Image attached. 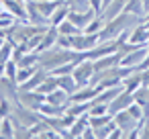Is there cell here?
I'll return each mask as SVG.
<instances>
[{
  "mask_svg": "<svg viewBox=\"0 0 149 139\" xmlns=\"http://www.w3.org/2000/svg\"><path fill=\"white\" fill-rule=\"evenodd\" d=\"M47 27H39V25H31L29 21H15L8 29H6V39L15 41V43H27L31 37H35L37 33H43Z\"/></svg>",
  "mask_w": 149,
  "mask_h": 139,
  "instance_id": "obj_1",
  "label": "cell"
},
{
  "mask_svg": "<svg viewBox=\"0 0 149 139\" xmlns=\"http://www.w3.org/2000/svg\"><path fill=\"white\" fill-rule=\"evenodd\" d=\"M10 119L15 123V129H29L33 127L35 123H39L43 119V115L39 110H33V108H27L25 104L21 102H15L13 106V112H10Z\"/></svg>",
  "mask_w": 149,
  "mask_h": 139,
  "instance_id": "obj_2",
  "label": "cell"
},
{
  "mask_svg": "<svg viewBox=\"0 0 149 139\" xmlns=\"http://www.w3.org/2000/svg\"><path fill=\"white\" fill-rule=\"evenodd\" d=\"M94 61L92 59H82L80 64H76V68H74V72H72V76L76 78V84H78V88H82V86H88L90 82H92V76H94Z\"/></svg>",
  "mask_w": 149,
  "mask_h": 139,
  "instance_id": "obj_3",
  "label": "cell"
},
{
  "mask_svg": "<svg viewBox=\"0 0 149 139\" xmlns=\"http://www.w3.org/2000/svg\"><path fill=\"white\" fill-rule=\"evenodd\" d=\"M19 102L25 104L27 108L39 110L41 104L45 102V94H41L39 90H21L19 88Z\"/></svg>",
  "mask_w": 149,
  "mask_h": 139,
  "instance_id": "obj_4",
  "label": "cell"
},
{
  "mask_svg": "<svg viewBox=\"0 0 149 139\" xmlns=\"http://www.w3.org/2000/svg\"><path fill=\"white\" fill-rule=\"evenodd\" d=\"M116 49H118V41L116 39H112V41H100L98 45H94L92 49L86 51V57L92 59V61H96V59H100V57H104L108 53H114Z\"/></svg>",
  "mask_w": 149,
  "mask_h": 139,
  "instance_id": "obj_5",
  "label": "cell"
},
{
  "mask_svg": "<svg viewBox=\"0 0 149 139\" xmlns=\"http://www.w3.org/2000/svg\"><path fill=\"white\" fill-rule=\"evenodd\" d=\"M135 102V96H133V92H129V90H120L110 102H108V112L110 115H114V112H118V110H125V108H129L131 104Z\"/></svg>",
  "mask_w": 149,
  "mask_h": 139,
  "instance_id": "obj_6",
  "label": "cell"
},
{
  "mask_svg": "<svg viewBox=\"0 0 149 139\" xmlns=\"http://www.w3.org/2000/svg\"><path fill=\"white\" fill-rule=\"evenodd\" d=\"M112 121H114V125H116V127H120V129L125 131V137H127V135H129V133L139 125V121H137V119H135L127 108H125V110L114 112V115H112Z\"/></svg>",
  "mask_w": 149,
  "mask_h": 139,
  "instance_id": "obj_7",
  "label": "cell"
},
{
  "mask_svg": "<svg viewBox=\"0 0 149 139\" xmlns=\"http://www.w3.org/2000/svg\"><path fill=\"white\" fill-rule=\"evenodd\" d=\"M25 6H27V21L31 23V25H39V27H49V19L39 10V6H37V2L35 0H27L25 2Z\"/></svg>",
  "mask_w": 149,
  "mask_h": 139,
  "instance_id": "obj_8",
  "label": "cell"
},
{
  "mask_svg": "<svg viewBox=\"0 0 149 139\" xmlns=\"http://www.w3.org/2000/svg\"><path fill=\"white\" fill-rule=\"evenodd\" d=\"M0 98H8L10 102H19V84L6 76H0Z\"/></svg>",
  "mask_w": 149,
  "mask_h": 139,
  "instance_id": "obj_9",
  "label": "cell"
},
{
  "mask_svg": "<svg viewBox=\"0 0 149 139\" xmlns=\"http://www.w3.org/2000/svg\"><path fill=\"white\" fill-rule=\"evenodd\" d=\"M98 17V13L94 10V8H88V10H70V15H68V19L78 27V29H84L92 19H96Z\"/></svg>",
  "mask_w": 149,
  "mask_h": 139,
  "instance_id": "obj_10",
  "label": "cell"
},
{
  "mask_svg": "<svg viewBox=\"0 0 149 139\" xmlns=\"http://www.w3.org/2000/svg\"><path fill=\"white\" fill-rule=\"evenodd\" d=\"M145 57H147V45H143V47L123 55L120 57V66H125V68H139L145 61Z\"/></svg>",
  "mask_w": 149,
  "mask_h": 139,
  "instance_id": "obj_11",
  "label": "cell"
},
{
  "mask_svg": "<svg viewBox=\"0 0 149 139\" xmlns=\"http://www.w3.org/2000/svg\"><path fill=\"white\" fill-rule=\"evenodd\" d=\"M98 92H100V88L94 86V84L82 86V88H78V90L70 96V102H92V100L96 98Z\"/></svg>",
  "mask_w": 149,
  "mask_h": 139,
  "instance_id": "obj_12",
  "label": "cell"
},
{
  "mask_svg": "<svg viewBox=\"0 0 149 139\" xmlns=\"http://www.w3.org/2000/svg\"><path fill=\"white\" fill-rule=\"evenodd\" d=\"M57 37H59V31H57V27L49 25V27L45 29V33H43V39H41V43H39V47H37L35 51H37V53H41V51H47V49L55 47V45H57Z\"/></svg>",
  "mask_w": 149,
  "mask_h": 139,
  "instance_id": "obj_13",
  "label": "cell"
},
{
  "mask_svg": "<svg viewBox=\"0 0 149 139\" xmlns=\"http://www.w3.org/2000/svg\"><path fill=\"white\" fill-rule=\"evenodd\" d=\"M129 41H131V43H137V45H149V27L145 25V21L139 23V25H135V27L131 29Z\"/></svg>",
  "mask_w": 149,
  "mask_h": 139,
  "instance_id": "obj_14",
  "label": "cell"
},
{
  "mask_svg": "<svg viewBox=\"0 0 149 139\" xmlns=\"http://www.w3.org/2000/svg\"><path fill=\"white\" fill-rule=\"evenodd\" d=\"M27 2V0H25ZM23 0H4V4H6V10L19 19V21H27V6H25Z\"/></svg>",
  "mask_w": 149,
  "mask_h": 139,
  "instance_id": "obj_15",
  "label": "cell"
},
{
  "mask_svg": "<svg viewBox=\"0 0 149 139\" xmlns=\"http://www.w3.org/2000/svg\"><path fill=\"white\" fill-rule=\"evenodd\" d=\"M114 66H120V53L114 51V53H108L100 59L94 61V70L100 72V70H108V68H114Z\"/></svg>",
  "mask_w": 149,
  "mask_h": 139,
  "instance_id": "obj_16",
  "label": "cell"
},
{
  "mask_svg": "<svg viewBox=\"0 0 149 139\" xmlns=\"http://www.w3.org/2000/svg\"><path fill=\"white\" fill-rule=\"evenodd\" d=\"M88 127H90V115L86 112V115L78 117V119L72 123V127H70V137H82V133H84Z\"/></svg>",
  "mask_w": 149,
  "mask_h": 139,
  "instance_id": "obj_17",
  "label": "cell"
},
{
  "mask_svg": "<svg viewBox=\"0 0 149 139\" xmlns=\"http://www.w3.org/2000/svg\"><path fill=\"white\" fill-rule=\"evenodd\" d=\"M45 102H51V104H57V106H65L70 102V94L65 90H61V88H55L49 94H45Z\"/></svg>",
  "mask_w": 149,
  "mask_h": 139,
  "instance_id": "obj_18",
  "label": "cell"
},
{
  "mask_svg": "<svg viewBox=\"0 0 149 139\" xmlns=\"http://www.w3.org/2000/svg\"><path fill=\"white\" fill-rule=\"evenodd\" d=\"M35 2H37V6H39V10L49 19L61 4H65V0H35Z\"/></svg>",
  "mask_w": 149,
  "mask_h": 139,
  "instance_id": "obj_19",
  "label": "cell"
},
{
  "mask_svg": "<svg viewBox=\"0 0 149 139\" xmlns=\"http://www.w3.org/2000/svg\"><path fill=\"white\" fill-rule=\"evenodd\" d=\"M139 86H141V70L137 68V70H133L131 74H127L123 78V88L129 90V92H135Z\"/></svg>",
  "mask_w": 149,
  "mask_h": 139,
  "instance_id": "obj_20",
  "label": "cell"
},
{
  "mask_svg": "<svg viewBox=\"0 0 149 139\" xmlns=\"http://www.w3.org/2000/svg\"><path fill=\"white\" fill-rule=\"evenodd\" d=\"M123 13H129V15H135V17L145 19L147 8H145V4H143V0H127V4H125Z\"/></svg>",
  "mask_w": 149,
  "mask_h": 139,
  "instance_id": "obj_21",
  "label": "cell"
},
{
  "mask_svg": "<svg viewBox=\"0 0 149 139\" xmlns=\"http://www.w3.org/2000/svg\"><path fill=\"white\" fill-rule=\"evenodd\" d=\"M57 78V86L61 88V90H65L70 96L78 90V84H76V78L72 76V74H63V76H55Z\"/></svg>",
  "mask_w": 149,
  "mask_h": 139,
  "instance_id": "obj_22",
  "label": "cell"
},
{
  "mask_svg": "<svg viewBox=\"0 0 149 139\" xmlns=\"http://www.w3.org/2000/svg\"><path fill=\"white\" fill-rule=\"evenodd\" d=\"M133 96H135V102L143 106L145 115H149V88H147V86H139V88L133 92Z\"/></svg>",
  "mask_w": 149,
  "mask_h": 139,
  "instance_id": "obj_23",
  "label": "cell"
},
{
  "mask_svg": "<svg viewBox=\"0 0 149 139\" xmlns=\"http://www.w3.org/2000/svg\"><path fill=\"white\" fill-rule=\"evenodd\" d=\"M125 4H127V0H112V2H110V6L100 15L104 21H108V19H114L116 15H120L123 13V8H125Z\"/></svg>",
  "mask_w": 149,
  "mask_h": 139,
  "instance_id": "obj_24",
  "label": "cell"
},
{
  "mask_svg": "<svg viewBox=\"0 0 149 139\" xmlns=\"http://www.w3.org/2000/svg\"><path fill=\"white\" fill-rule=\"evenodd\" d=\"M65 106H68V104H65ZM65 106H57V104H51V102H43L41 108H39V112H41L43 117H59V115L65 112Z\"/></svg>",
  "mask_w": 149,
  "mask_h": 139,
  "instance_id": "obj_25",
  "label": "cell"
},
{
  "mask_svg": "<svg viewBox=\"0 0 149 139\" xmlns=\"http://www.w3.org/2000/svg\"><path fill=\"white\" fill-rule=\"evenodd\" d=\"M88 110H90V102H68V106H65V112L74 115V117H82Z\"/></svg>",
  "mask_w": 149,
  "mask_h": 139,
  "instance_id": "obj_26",
  "label": "cell"
},
{
  "mask_svg": "<svg viewBox=\"0 0 149 139\" xmlns=\"http://www.w3.org/2000/svg\"><path fill=\"white\" fill-rule=\"evenodd\" d=\"M15 133H17V129H15V123H13L10 115H8V117H4V119H2V123H0V137H4V139H13V137H15Z\"/></svg>",
  "mask_w": 149,
  "mask_h": 139,
  "instance_id": "obj_27",
  "label": "cell"
},
{
  "mask_svg": "<svg viewBox=\"0 0 149 139\" xmlns=\"http://www.w3.org/2000/svg\"><path fill=\"white\" fill-rule=\"evenodd\" d=\"M55 88H59V86H57V78H55L53 74H47V78H45V80H43L35 90H39L41 94H49V92H51V90H55Z\"/></svg>",
  "mask_w": 149,
  "mask_h": 139,
  "instance_id": "obj_28",
  "label": "cell"
},
{
  "mask_svg": "<svg viewBox=\"0 0 149 139\" xmlns=\"http://www.w3.org/2000/svg\"><path fill=\"white\" fill-rule=\"evenodd\" d=\"M68 15H70V8H68V4H61L51 17H49V25H53V27H57L61 21H65L68 19Z\"/></svg>",
  "mask_w": 149,
  "mask_h": 139,
  "instance_id": "obj_29",
  "label": "cell"
},
{
  "mask_svg": "<svg viewBox=\"0 0 149 139\" xmlns=\"http://www.w3.org/2000/svg\"><path fill=\"white\" fill-rule=\"evenodd\" d=\"M112 121V115L110 112H104V115H90V127L92 129H98L102 125H108Z\"/></svg>",
  "mask_w": 149,
  "mask_h": 139,
  "instance_id": "obj_30",
  "label": "cell"
},
{
  "mask_svg": "<svg viewBox=\"0 0 149 139\" xmlns=\"http://www.w3.org/2000/svg\"><path fill=\"white\" fill-rule=\"evenodd\" d=\"M57 31H59V35H76V33H80L82 29H78L70 19H65V21H61V23L57 25Z\"/></svg>",
  "mask_w": 149,
  "mask_h": 139,
  "instance_id": "obj_31",
  "label": "cell"
},
{
  "mask_svg": "<svg viewBox=\"0 0 149 139\" xmlns=\"http://www.w3.org/2000/svg\"><path fill=\"white\" fill-rule=\"evenodd\" d=\"M37 68L39 66H29V68H19V72H17V84L21 86L23 82H27L35 72H37Z\"/></svg>",
  "mask_w": 149,
  "mask_h": 139,
  "instance_id": "obj_32",
  "label": "cell"
},
{
  "mask_svg": "<svg viewBox=\"0 0 149 139\" xmlns=\"http://www.w3.org/2000/svg\"><path fill=\"white\" fill-rule=\"evenodd\" d=\"M29 66H39V53H37V51L25 53L23 59L19 61V68H29Z\"/></svg>",
  "mask_w": 149,
  "mask_h": 139,
  "instance_id": "obj_33",
  "label": "cell"
},
{
  "mask_svg": "<svg viewBox=\"0 0 149 139\" xmlns=\"http://www.w3.org/2000/svg\"><path fill=\"white\" fill-rule=\"evenodd\" d=\"M15 41H8L6 39V43L2 45V47H0V61H2V64H6L8 59H13V49H15Z\"/></svg>",
  "mask_w": 149,
  "mask_h": 139,
  "instance_id": "obj_34",
  "label": "cell"
},
{
  "mask_svg": "<svg viewBox=\"0 0 149 139\" xmlns=\"http://www.w3.org/2000/svg\"><path fill=\"white\" fill-rule=\"evenodd\" d=\"M114 127H116V125H114V121H110L108 125H102V127L94 129V135H96V139H108Z\"/></svg>",
  "mask_w": 149,
  "mask_h": 139,
  "instance_id": "obj_35",
  "label": "cell"
},
{
  "mask_svg": "<svg viewBox=\"0 0 149 139\" xmlns=\"http://www.w3.org/2000/svg\"><path fill=\"white\" fill-rule=\"evenodd\" d=\"M65 4H68L70 10H88V8H92L90 0H65Z\"/></svg>",
  "mask_w": 149,
  "mask_h": 139,
  "instance_id": "obj_36",
  "label": "cell"
},
{
  "mask_svg": "<svg viewBox=\"0 0 149 139\" xmlns=\"http://www.w3.org/2000/svg\"><path fill=\"white\" fill-rule=\"evenodd\" d=\"M139 47H143V45H137V43H131L129 39H125V41H118V53H120V57L123 55H127V53H131V51H135V49H139Z\"/></svg>",
  "mask_w": 149,
  "mask_h": 139,
  "instance_id": "obj_37",
  "label": "cell"
},
{
  "mask_svg": "<svg viewBox=\"0 0 149 139\" xmlns=\"http://www.w3.org/2000/svg\"><path fill=\"white\" fill-rule=\"evenodd\" d=\"M17 72H19V64H17L15 59H8L6 66H4V76L17 82Z\"/></svg>",
  "mask_w": 149,
  "mask_h": 139,
  "instance_id": "obj_38",
  "label": "cell"
},
{
  "mask_svg": "<svg viewBox=\"0 0 149 139\" xmlns=\"http://www.w3.org/2000/svg\"><path fill=\"white\" fill-rule=\"evenodd\" d=\"M74 68H76V61H68V64H63V66H59V68L51 70L49 74H53V76H63V74H72V72H74Z\"/></svg>",
  "mask_w": 149,
  "mask_h": 139,
  "instance_id": "obj_39",
  "label": "cell"
},
{
  "mask_svg": "<svg viewBox=\"0 0 149 139\" xmlns=\"http://www.w3.org/2000/svg\"><path fill=\"white\" fill-rule=\"evenodd\" d=\"M13 106H15V102H10L8 98H0V119L8 117L13 112Z\"/></svg>",
  "mask_w": 149,
  "mask_h": 139,
  "instance_id": "obj_40",
  "label": "cell"
},
{
  "mask_svg": "<svg viewBox=\"0 0 149 139\" xmlns=\"http://www.w3.org/2000/svg\"><path fill=\"white\" fill-rule=\"evenodd\" d=\"M17 19L10 15V13H4V15H0V29H2V31H6L13 23H15Z\"/></svg>",
  "mask_w": 149,
  "mask_h": 139,
  "instance_id": "obj_41",
  "label": "cell"
},
{
  "mask_svg": "<svg viewBox=\"0 0 149 139\" xmlns=\"http://www.w3.org/2000/svg\"><path fill=\"white\" fill-rule=\"evenodd\" d=\"M104 112H108V104H102V102L90 104V110H88V115H104Z\"/></svg>",
  "mask_w": 149,
  "mask_h": 139,
  "instance_id": "obj_42",
  "label": "cell"
},
{
  "mask_svg": "<svg viewBox=\"0 0 149 139\" xmlns=\"http://www.w3.org/2000/svg\"><path fill=\"white\" fill-rule=\"evenodd\" d=\"M141 86H147L149 88V66L145 70H141Z\"/></svg>",
  "mask_w": 149,
  "mask_h": 139,
  "instance_id": "obj_43",
  "label": "cell"
},
{
  "mask_svg": "<svg viewBox=\"0 0 149 139\" xmlns=\"http://www.w3.org/2000/svg\"><path fill=\"white\" fill-rule=\"evenodd\" d=\"M141 137L149 139V115L145 117V123H143V129H141Z\"/></svg>",
  "mask_w": 149,
  "mask_h": 139,
  "instance_id": "obj_44",
  "label": "cell"
},
{
  "mask_svg": "<svg viewBox=\"0 0 149 139\" xmlns=\"http://www.w3.org/2000/svg\"><path fill=\"white\" fill-rule=\"evenodd\" d=\"M90 4H92V8L98 13V17H100V13H102V0H90Z\"/></svg>",
  "mask_w": 149,
  "mask_h": 139,
  "instance_id": "obj_45",
  "label": "cell"
},
{
  "mask_svg": "<svg viewBox=\"0 0 149 139\" xmlns=\"http://www.w3.org/2000/svg\"><path fill=\"white\" fill-rule=\"evenodd\" d=\"M82 139H96V135H94V129H92V127H88V129L82 133Z\"/></svg>",
  "mask_w": 149,
  "mask_h": 139,
  "instance_id": "obj_46",
  "label": "cell"
},
{
  "mask_svg": "<svg viewBox=\"0 0 149 139\" xmlns=\"http://www.w3.org/2000/svg\"><path fill=\"white\" fill-rule=\"evenodd\" d=\"M110 2H112V0H102V13H104V10L110 6ZM102 13H100V15H102Z\"/></svg>",
  "mask_w": 149,
  "mask_h": 139,
  "instance_id": "obj_47",
  "label": "cell"
},
{
  "mask_svg": "<svg viewBox=\"0 0 149 139\" xmlns=\"http://www.w3.org/2000/svg\"><path fill=\"white\" fill-rule=\"evenodd\" d=\"M4 66H6V64H2V61H0V76H4Z\"/></svg>",
  "mask_w": 149,
  "mask_h": 139,
  "instance_id": "obj_48",
  "label": "cell"
},
{
  "mask_svg": "<svg viewBox=\"0 0 149 139\" xmlns=\"http://www.w3.org/2000/svg\"><path fill=\"white\" fill-rule=\"evenodd\" d=\"M143 4H145V8L149 10V0H143Z\"/></svg>",
  "mask_w": 149,
  "mask_h": 139,
  "instance_id": "obj_49",
  "label": "cell"
},
{
  "mask_svg": "<svg viewBox=\"0 0 149 139\" xmlns=\"http://www.w3.org/2000/svg\"><path fill=\"white\" fill-rule=\"evenodd\" d=\"M147 13H149V10H147Z\"/></svg>",
  "mask_w": 149,
  "mask_h": 139,
  "instance_id": "obj_50",
  "label": "cell"
}]
</instances>
